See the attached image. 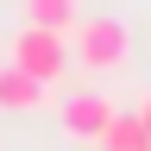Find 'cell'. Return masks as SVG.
Returning <instances> with one entry per match:
<instances>
[{
    "label": "cell",
    "instance_id": "1",
    "mask_svg": "<svg viewBox=\"0 0 151 151\" xmlns=\"http://www.w3.org/2000/svg\"><path fill=\"white\" fill-rule=\"evenodd\" d=\"M6 50H13V63H19V69H32L38 82H50V88L63 82V69L76 63V44H69V32H50V25H19Z\"/></svg>",
    "mask_w": 151,
    "mask_h": 151
},
{
    "label": "cell",
    "instance_id": "2",
    "mask_svg": "<svg viewBox=\"0 0 151 151\" xmlns=\"http://www.w3.org/2000/svg\"><path fill=\"white\" fill-rule=\"evenodd\" d=\"M69 44H76V63H88L94 76H113V69H126V57H132V32H126V19H82V25L69 32Z\"/></svg>",
    "mask_w": 151,
    "mask_h": 151
},
{
    "label": "cell",
    "instance_id": "3",
    "mask_svg": "<svg viewBox=\"0 0 151 151\" xmlns=\"http://www.w3.org/2000/svg\"><path fill=\"white\" fill-rule=\"evenodd\" d=\"M57 113H63V132H69L76 145H101L107 126L120 120V107H113L101 88H76L69 101H57Z\"/></svg>",
    "mask_w": 151,
    "mask_h": 151
},
{
    "label": "cell",
    "instance_id": "4",
    "mask_svg": "<svg viewBox=\"0 0 151 151\" xmlns=\"http://www.w3.org/2000/svg\"><path fill=\"white\" fill-rule=\"evenodd\" d=\"M50 107V82H38L32 69H19L13 57L0 63V113H38Z\"/></svg>",
    "mask_w": 151,
    "mask_h": 151
},
{
    "label": "cell",
    "instance_id": "5",
    "mask_svg": "<svg viewBox=\"0 0 151 151\" xmlns=\"http://www.w3.org/2000/svg\"><path fill=\"white\" fill-rule=\"evenodd\" d=\"M25 25H50V32H76L82 25V0H19Z\"/></svg>",
    "mask_w": 151,
    "mask_h": 151
},
{
    "label": "cell",
    "instance_id": "6",
    "mask_svg": "<svg viewBox=\"0 0 151 151\" xmlns=\"http://www.w3.org/2000/svg\"><path fill=\"white\" fill-rule=\"evenodd\" d=\"M101 151H151V132H145V120H139V113H120V120L107 126Z\"/></svg>",
    "mask_w": 151,
    "mask_h": 151
},
{
    "label": "cell",
    "instance_id": "7",
    "mask_svg": "<svg viewBox=\"0 0 151 151\" xmlns=\"http://www.w3.org/2000/svg\"><path fill=\"white\" fill-rule=\"evenodd\" d=\"M139 120H145V132H151V94H145V101H139Z\"/></svg>",
    "mask_w": 151,
    "mask_h": 151
}]
</instances>
